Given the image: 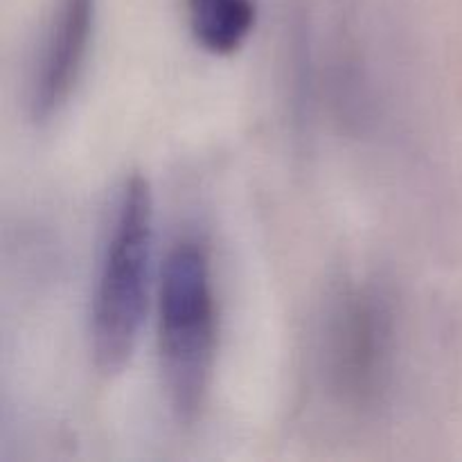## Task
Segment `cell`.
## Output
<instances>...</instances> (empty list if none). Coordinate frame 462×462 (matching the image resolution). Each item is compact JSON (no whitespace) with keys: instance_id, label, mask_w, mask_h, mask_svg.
I'll return each mask as SVG.
<instances>
[{"instance_id":"4","label":"cell","mask_w":462,"mask_h":462,"mask_svg":"<svg viewBox=\"0 0 462 462\" xmlns=\"http://www.w3.org/2000/svg\"><path fill=\"white\" fill-rule=\"evenodd\" d=\"M97 0H57L41 36L27 84V108L36 125L52 122L75 97L93 48Z\"/></svg>"},{"instance_id":"2","label":"cell","mask_w":462,"mask_h":462,"mask_svg":"<svg viewBox=\"0 0 462 462\" xmlns=\"http://www.w3.org/2000/svg\"><path fill=\"white\" fill-rule=\"evenodd\" d=\"M153 260V197L149 180L131 174L117 189L90 298L95 365L113 374L129 364L149 302Z\"/></svg>"},{"instance_id":"3","label":"cell","mask_w":462,"mask_h":462,"mask_svg":"<svg viewBox=\"0 0 462 462\" xmlns=\"http://www.w3.org/2000/svg\"><path fill=\"white\" fill-rule=\"evenodd\" d=\"M395 310L382 287L350 284L329 305L320 337V370L329 397L352 418H374L393 391Z\"/></svg>"},{"instance_id":"5","label":"cell","mask_w":462,"mask_h":462,"mask_svg":"<svg viewBox=\"0 0 462 462\" xmlns=\"http://www.w3.org/2000/svg\"><path fill=\"white\" fill-rule=\"evenodd\" d=\"M185 16L199 48L230 57L253 34L257 7L255 0H185Z\"/></svg>"},{"instance_id":"1","label":"cell","mask_w":462,"mask_h":462,"mask_svg":"<svg viewBox=\"0 0 462 462\" xmlns=\"http://www.w3.org/2000/svg\"><path fill=\"white\" fill-rule=\"evenodd\" d=\"M219 350V300L210 248L183 235L167 251L158 284V355L167 400L176 420L201 418Z\"/></svg>"}]
</instances>
